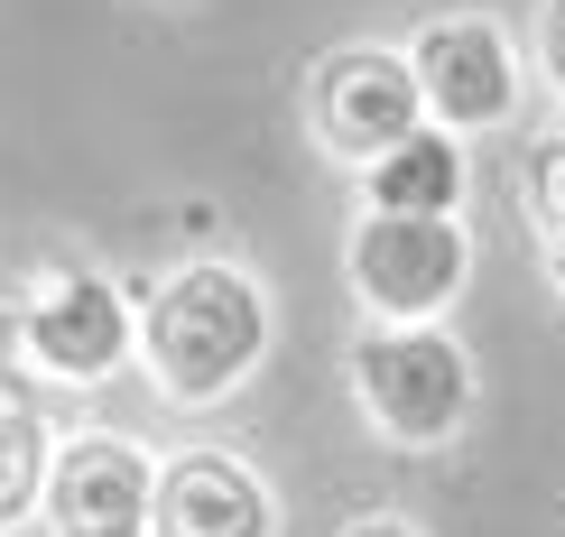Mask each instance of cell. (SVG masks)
Listing matches in <instances>:
<instances>
[{
  "mask_svg": "<svg viewBox=\"0 0 565 537\" xmlns=\"http://www.w3.org/2000/svg\"><path fill=\"white\" fill-rule=\"evenodd\" d=\"M139 353H149V380L168 408H223L250 370L269 362V288L242 260H185L149 288L139 278Z\"/></svg>",
  "mask_w": 565,
  "mask_h": 537,
  "instance_id": "obj_1",
  "label": "cell"
},
{
  "mask_svg": "<svg viewBox=\"0 0 565 537\" xmlns=\"http://www.w3.org/2000/svg\"><path fill=\"white\" fill-rule=\"evenodd\" d=\"M343 380H352V408L371 417V436H390V445H408V454L455 445L473 399H482L473 353H463L445 324H362Z\"/></svg>",
  "mask_w": 565,
  "mask_h": 537,
  "instance_id": "obj_2",
  "label": "cell"
},
{
  "mask_svg": "<svg viewBox=\"0 0 565 537\" xmlns=\"http://www.w3.org/2000/svg\"><path fill=\"white\" fill-rule=\"evenodd\" d=\"M306 139H316L334 168L371 176L398 139L427 130V84H417L408 46H381V37H352V46H324L316 65H306Z\"/></svg>",
  "mask_w": 565,
  "mask_h": 537,
  "instance_id": "obj_3",
  "label": "cell"
},
{
  "mask_svg": "<svg viewBox=\"0 0 565 537\" xmlns=\"http://www.w3.org/2000/svg\"><path fill=\"white\" fill-rule=\"evenodd\" d=\"M343 278L371 324H436L473 278L463 214H362L343 241Z\"/></svg>",
  "mask_w": 565,
  "mask_h": 537,
  "instance_id": "obj_4",
  "label": "cell"
},
{
  "mask_svg": "<svg viewBox=\"0 0 565 537\" xmlns=\"http://www.w3.org/2000/svg\"><path fill=\"white\" fill-rule=\"evenodd\" d=\"M139 353V297L103 269H46L38 288H19V362L46 380H111Z\"/></svg>",
  "mask_w": 565,
  "mask_h": 537,
  "instance_id": "obj_5",
  "label": "cell"
},
{
  "mask_svg": "<svg viewBox=\"0 0 565 537\" xmlns=\"http://www.w3.org/2000/svg\"><path fill=\"white\" fill-rule=\"evenodd\" d=\"M408 65L427 84V121L473 139V130H510L520 121V46L501 19L482 10H445L408 37Z\"/></svg>",
  "mask_w": 565,
  "mask_h": 537,
  "instance_id": "obj_6",
  "label": "cell"
},
{
  "mask_svg": "<svg viewBox=\"0 0 565 537\" xmlns=\"http://www.w3.org/2000/svg\"><path fill=\"white\" fill-rule=\"evenodd\" d=\"M38 519H46V537H149L158 528V463L130 436H56Z\"/></svg>",
  "mask_w": 565,
  "mask_h": 537,
  "instance_id": "obj_7",
  "label": "cell"
},
{
  "mask_svg": "<svg viewBox=\"0 0 565 537\" xmlns=\"http://www.w3.org/2000/svg\"><path fill=\"white\" fill-rule=\"evenodd\" d=\"M149 537H278V492L250 454L195 445L158 463V528Z\"/></svg>",
  "mask_w": 565,
  "mask_h": 537,
  "instance_id": "obj_8",
  "label": "cell"
},
{
  "mask_svg": "<svg viewBox=\"0 0 565 537\" xmlns=\"http://www.w3.org/2000/svg\"><path fill=\"white\" fill-rule=\"evenodd\" d=\"M463 185H473L463 139L427 121L417 139H398L381 168L362 176V214H463Z\"/></svg>",
  "mask_w": 565,
  "mask_h": 537,
  "instance_id": "obj_9",
  "label": "cell"
},
{
  "mask_svg": "<svg viewBox=\"0 0 565 537\" xmlns=\"http://www.w3.org/2000/svg\"><path fill=\"white\" fill-rule=\"evenodd\" d=\"M46 463H56V436L38 427V408H19L0 389V528L46 501Z\"/></svg>",
  "mask_w": 565,
  "mask_h": 537,
  "instance_id": "obj_10",
  "label": "cell"
},
{
  "mask_svg": "<svg viewBox=\"0 0 565 537\" xmlns=\"http://www.w3.org/2000/svg\"><path fill=\"white\" fill-rule=\"evenodd\" d=\"M529 195H537V214H547V223H565V130L537 139V158H529Z\"/></svg>",
  "mask_w": 565,
  "mask_h": 537,
  "instance_id": "obj_11",
  "label": "cell"
},
{
  "mask_svg": "<svg viewBox=\"0 0 565 537\" xmlns=\"http://www.w3.org/2000/svg\"><path fill=\"white\" fill-rule=\"evenodd\" d=\"M537 75L565 93V0H537Z\"/></svg>",
  "mask_w": 565,
  "mask_h": 537,
  "instance_id": "obj_12",
  "label": "cell"
},
{
  "mask_svg": "<svg viewBox=\"0 0 565 537\" xmlns=\"http://www.w3.org/2000/svg\"><path fill=\"white\" fill-rule=\"evenodd\" d=\"M547 288L565 297V223H547Z\"/></svg>",
  "mask_w": 565,
  "mask_h": 537,
  "instance_id": "obj_13",
  "label": "cell"
},
{
  "mask_svg": "<svg viewBox=\"0 0 565 537\" xmlns=\"http://www.w3.org/2000/svg\"><path fill=\"white\" fill-rule=\"evenodd\" d=\"M343 537H417V528H408V519H352Z\"/></svg>",
  "mask_w": 565,
  "mask_h": 537,
  "instance_id": "obj_14",
  "label": "cell"
},
{
  "mask_svg": "<svg viewBox=\"0 0 565 537\" xmlns=\"http://www.w3.org/2000/svg\"><path fill=\"white\" fill-rule=\"evenodd\" d=\"M19 353V297H0V362Z\"/></svg>",
  "mask_w": 565,
  "mask_h": 537,
  "instance_id": "obj_15",
  "label": "cell"
}]
</instances>
